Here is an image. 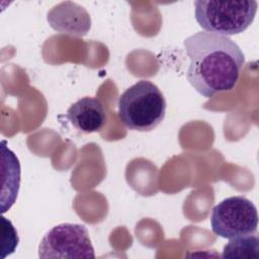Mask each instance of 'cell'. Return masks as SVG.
I'll return each instance as SVG.
<instances>
[{
  "instance_id": "1",
  "label": "cell",
  "mask_w": 259,
  "mask_h": 259,
  "mask_svg": "<svg viewBox=\"0 0 259 259\" xmlns=\"http://www.w3.org/2000/svg\"><path fill=\"white\" fill-rule=\"evenodd\" d=\"M190 60L186 78L204 97L230 91L237 85L245 56L229 36L197 31L183 41Z\"/></svg>"
},
{
  "instance_id": "2",
  "label": "cell",
  "mask_w": 259,
  "mask_h": 259,
  "mask_svg": "<svg viewBox=\"0 0 259 259\" xmlns=\"http://www.w3.org/2000/svg\"><path fill=\"white\" fill-rule=\"evenodd\" d=\"M166 100L159 87L149 80H140L118 99V118L128 130L150 132L166 114Z\"/></svg>"
},
{
  "instance_id": "3",
  "label": "cell",
  "mask_w": 259,
  "mask_h": 259,
  "mask_svg": "<svg viewBox=\"0 0 259 259\" xmlns=\"http://www.w3.org/2000/svg\"><path fill=\"white\" fill-rule=\"evenodd\" d=\"M195 19L204 31L225 36L245 31L253 22L258 3L251 1L197 0Z\"/></svg>"
},
{
  "instance_id": "4",
  "label": "cell",
  "mask_w": 259,
  "mask_h": 259,
  "mask_svg": "<svg viewBox=\"0 0 259 259\" xmlns=\"http://www.w3.org/2000/svg\"><path fill=\"white\" fill-rule=\"evenodd\" d=\"M210 226L215 235L225 239L252 235L258 226L257 208L243 195L227 197L212 208Z\"/></svg>"
},
{
  "instance_id": "5",
  "label": "cell",
  "mask_w": 259,
  "mask_h": 259,
  "mask_svg": "<svg viewBox=\"0 0 259 259\" xmlns=\"http://www.w3.org/2000/svg\"><path fill=\"white\" fill-rule=\"evenodd\" d=\"M39 258H95L89 233L84 225L64 223L53 227L41 239Z\"/></svg>"
},
{
  "instance_id": "6",
  "label": "cell",
  "mask_w": 259,
  "mask_h": 259,
  "mask_svg": "<svg viewBox=\"0 0 259 259\" xmlns=\"http://www.w3.org/2000/svg\"><path fill=\"white\" fill-rule=\"evenodd\" d=\"M51 26L62 33L83 36L90 29V16L87 11L73 2H63L48 13Z\"/></svg>"
},
{
  "instance_id": "7",
  "label": "cell",
  "mask_w": 259,
  "mask_h": 259,
  "mask_svg": "<svg viewBox=\"0 0 259 259\" xmlns=\"http://www.w3.org/2000/svg\"><path fill=\"white\" fill-rule=\"evenodd\" d=\"M66 117L82 133L100 132L106 123V113L101 101L95 97H83L67 110Z\"/></svg>"
},
{
  "instance_id": "8",
  "label": "cell",
  "mask_w": 259,
  "mask_h": 259,
  "mask_svg": "<svg viewBox=\"0 0 259 259\" xmlns=\"http://www.w3.org/2000/svg\"><path fill=\"white\" fill-rule=\"evenodd\" d=\"M1 212L8 210L16 200L20 184V164L16 155L6 146V141L1 142Z\"/></svg>"
},
{
  "instance_id": "9",
  "label": "cell",
  "mask_w": 259,
  "mask_h": 259,
  "mask_svg": "<svg viewBox=\"0 0 259 259\" xmlns=\"http://www.w3.org/2000/svg\"><path fill=\"white\" fill-rule=\"evenodd\" d=\"M259 254V239L257 236L247 235L230 239L225 245L222 258H257Z\"/></svg>"
}]
</instances>
